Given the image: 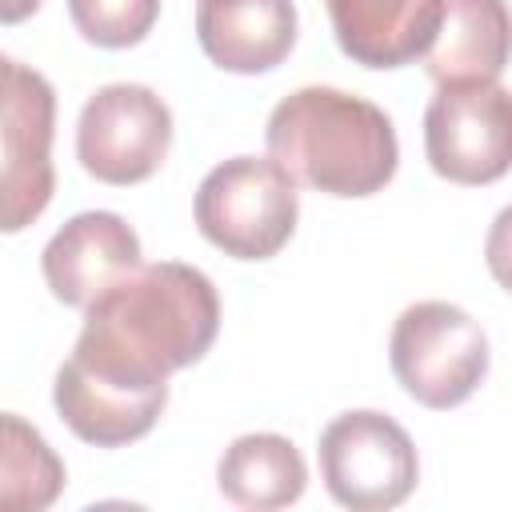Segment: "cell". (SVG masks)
<instances>
[{
  "label": "cell",
  "mask_w": 512,
  "mask_h": 512,
  "mask_svg": "<svg viewBox=\"0 0 512 512\" xmlns=\"http://www.w3.org/2000/svg\"><path fill=\"white\" fill-rule=\"evenodd\" d=\"M220 332L216 284L180 260L140 264L84 308V328L52 384L56 416L96 448L148 436L168 380L204 360Z\"/></svg>",
  "instance_id": "obj_1"
},
{
  "label": "cell",
  "mask_w": 512,
  "mask_h": 512,
  "mask_svg": "<svg viewBox=\"0 0 512 512\" xmlns=\"http://www.w3.org/2000/svg\"><path fill=\"white\" fill-rule=\"evenodd\" d=\"M264 144L296 184L336 200L376 196L400 168V140L388 112L332 84L288 92L268 112Z\"/></svg>",
  "instance_id": "obj_2"
},
{
  "label": "cell",
  "mask_w": 512,
  "mask_h": 512,
  "mask_svg": "<svg viewBox=\"0 0 512 512\" xmlns=\"http://www.w3.org/2000/svg\"><path fill=\"white\" fill-rule=\"evenodd\" d=\"M192 216L200 236L232 260H272L296 232L300 192L272 156L220 160L196 188Z\"/></svg>",
  "instance_id": "obj_3"
},
{
  "label": "cell",
  "mask_w": 512,
  "mask_h": 512,
  "mask_svg": "<svg viewBox=\"0 0 512 512\" xmlns=\"http://www.w3.org/2000/svg\"><path fill=\"white\" fill-rule=\"evenodd\" d=\"M388 364L416 404L448 412L484 384L492 352L472 312L452 300H416L392 324Z\"/></svg>",
  "instance_id": "obj_4"
},
{
  "label": "cell",
  "mask_w": 512,
  "mask_h": 512,
  "mask_svg": "<svg viewBox=\"0 0 512 512\" xmlns=\"http://www.w3.org/2000/svg\"><path fill=\"white\" fill-rule=\"evenodd\" d=\"M320 480L340 508L384 512L416 492L420 456L388 412L348 408L320 432Z\"/></svg>",
  "instance_id": "obj_5"
},
{
  "label": "cell",
  "mask_w": 512,
  "mask_h": 512,
  "mask_svg": "<svg viewBox=\"0 0 512 512\" xmlns=\"http://www.w3.org/2000/svg\"><path fill=\"white\" fill-rule=\"evenodd\" d=\"M424 156L436 176L480 188L512 172V88L500 80L436 84L424 108Z\"/></svg>",
  "instance_id": "obj_6"
},
{
  "label": "cell",
  "mask_w": 512,
  "mask_h": 512,
  "mask_svg": "<svg viewBox=\"0 0 512 512\" xmlns=\"http://www.w3.org/2000/svg\"><path fill=\"white\" fill-rule=\"evenodd\" d=\"M0 104H4V168H0V228L12 236L28 228L56 192L52 136H56V92L44 72L4 56L0 60Z\"/></svg>",
  "instance_id": "obj_7"
},
{
  "label": "cell",
  "mask_w": 512,
  "mask_h": 512,
  "mask_svg": "<svg viewBox=\"0 0 512 512\" xmlns=\"http://www.w3.org/2000/svg\"><path fill=\"white\" fill-rule=\"evenodd\" d=\"M172 148V108L148 84L96 88L76 120V160L100 184H140Z\"/></svg>",
  "instance_id": "obj_8"
},
{
  "label": "cell",
  "mask_w": 512,
  "mask_h": 512,
  "mask_svg": "<svg viewBox=\"0 0 512 512\" xmlns=\"http://www.w3.org/2000/svg\"><path fill=\"white\" fill-rule=\"evenodd\" d=\"M136 268H140L136 228L104 208L76 212L72 220H64L40 252V272L48 292L80 312Z\"/></svg>",
  "instance_id": "obj_9"
},
{
  "label": "cell",
  "mask_w": 512,
  "mask_h": 512,
  "mask_svg": "<svg viewBox=\"0 0 512 512\" xmlns=\"http://www.w3.org/2000/svg\"><path fill=\"white\" fill-rule=\"evenodd\" d=\"M296 28L292 0H196V40L220 72L260 76L280 68L296 48Z\"/></svg>",
  "instance_id": "obj_10"
},
{
  "label": "cell",
  "mask_w": 512,
  "mask_h": 512,
  "mask_svg": "<svg viewBox=\"0 0 512 512\" xmlns=\"http://www.w3.org/2000/svg\"><path fill=\"white\" fill-rule=\"evenodd\" d=\"M324 8L340 52L380 72L424 60L444 24V0H324Z\"/></svg>",
  "instance_id": "obj_11"
},
{
  "label": "cell",
  "mask_w": 512,
  "mask_h": 512,
  "mask_svg": "<svg viewBox=\"0 0 512 512\" xmlns=\"http://www.w3.org/2000/svg\"><path fill=\"white\" fill-rule=\"evenodd\" d=\"M512 60V8L504 0H444V24L424 56L436 84L500 80Z\"/></svg>",
  "instance_id": "obj_12"
},
{
  "label": "cell",
  "mask_w": 512,
  "mask_h": 512,
  "mask_svg": "<svg viewBox=\"0 0 512 512\" xmlns=\"http://www.w3.org/2000/svg\"><path fill=\"white\" fill-rule=\"evenodd\" d=\"M216 484H220L224 500L252 508V512H272V508H288L304 496L308 464L288 436L244 432L224 448V456L216 464Z\"/></svg>",
  "instance_id": "obj_13"
},
{
  "label": "cell",
  "mask_w": 512,
  "mask_h": 512,
  "mask_svg": "<svg viewBox=\"0 0 512 512\" xmlns=\"http://www.w3.org/2000/svg\"><path fill=\"white\" fill-rule=\"evenodd\" d=\"M64 460L52 444L16 412H4L0 452V500L12 512H40L64 492Z\"/></svg>",
  "instance_id": "obj_14"
},
{
  "label": "cell",
  "mask_w": 512,
  "mask_h": 512,
  "mask_svg": "<svg viewBox=\"0 0 512 512\" xmlns=\"http://www.w3.org/2000/svg\"><path fill=\"white\" fill-rule=\"evenodd\" d=\"M76 32L96 48H136L160 16V0H68Z\"/></svg>",
  "instance_id": "obj_15"
},
{
  "label": "cell",
  "mask_w": 512,
  "mask_h": 512,
  "mask_svg": "<svg viewBox=\"0 0 512 512\" xmlns=\"http://www.w3.org/2000/svg\"><path fill=\"white\" fill-rule=\"evenodd\" d=\"M484 264L492 272V280L512 296V204H504L496 212V220L488 224L484 236Z\"/></svg>",
  "instance_id": "obj_16"
},
{
  "label": "cell",
  "mask_w": 512,
  "mask_h": 512,
  "mask_svg": "<svg viewBox=\"0 0 512 512\" xmlns=\"http://www.w3.org/2000/svg\"><path fill=\"white\" fill-rule=\"evenodd\" d=\"M44 0H0V20L4 24H20L24 16H32Z\"/></svg>",
  "instance_id": "obj_17"
}]
</instances>
